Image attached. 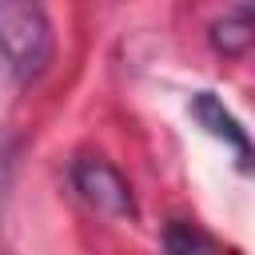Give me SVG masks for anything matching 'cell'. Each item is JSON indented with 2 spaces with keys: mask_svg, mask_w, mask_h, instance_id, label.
I'll return each mask as SVG.
<instances>
[{
  "mask_svg": "<svg viewBox=\"0 0 255 255\" xmlns=\"http://www.w3.org/2000/svg\"><path fill=\"white\" fill-rule=\"evenodd\" d=\"M191 112L199 116V124H203L211 135L227 139L239 155H247V131L239 128V120H235V116H231V112H227L211 92H199V96H195V104H191Z\"/></svg>",
  "mask_w": 255,
  "mask_h": 255,
  "instance_id": "cell-3",
  "label": "cell"
},
{
  "mask_svg": "<svg viewBox=\"0 0 255 255\" xmlns=\"http://www.w3.org/2000/svg\"><path fill=\"white\" fill-rule=\"evenodd\" d=\"M72 179H76V191L84 195V203H92L100 215H131V187L112 163L80 159Z\"/></svg>",
  "mask_w": 255,
  "mask_h": 255,
  "instance_id": "cell-2",
  "label": "cell"
},
{
  "mask_svg": "<svg viewBox=\"0 0 255 255\" xmlns=\"http://www.w3.org/2000/svg\"><path fill=\"white\" fill-rule=\"evenodd\" d=\"M48 20L36 0H0V52L16 72H40L48 64Z\"/></svg>",
  "mask_w": 255,
  "mask_h": 255,
  "instance_id": "cell-1",
  "label": "cell"
}]
</instances>
